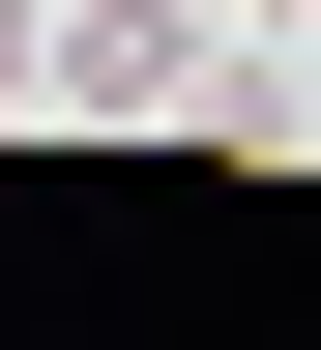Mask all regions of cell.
<instances>
[{
  "label": "cell",
  "mask_w": 321,
  "mask_h": 350,
  "mask_svg": "<svg viewBox=\"0 0 321 350\" xmlns=\"http://www.w3.org/2000/svg\"><path fill=\"white\" fill-rule=\"evenodd\" d=\"M29 117H205V0H29Z\"/></svg>",
  "instance_id": "cell-1"
},
{
  "label": "cell",
  "mask_w": 321,
  "mask_h": 350,
  "mask_svg": "<svg viewBox=\"0 0 321 350\" xmlns=\"http://www.w3.org/2000/svg\"><path fill=\"white\" fill-rule=\"evenodd\" d=\"M234 29H292V0H234Z\"/></svg>",
  "instance_id": "cell-2"
}]
</instances>
